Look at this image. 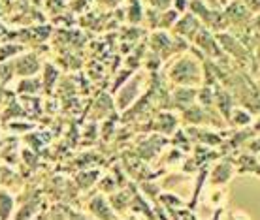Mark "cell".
<instances>
[{"mask_svg": "<svg viewBox=\"0 0 260 220\" xmlns=\"http://www.w3.org/2000/svg\"><path fill=\"white\" fill-rule=\"evenodd\" d=\"M168 79L176 87H200L204 83V66L190 53L177 55L168 66Z\"/></svg>", "mask_w": 260, "mask_h": 220, "instance_id": "obj_1", "label": "cell"}, {"mask_svg": "<svg viewBox=\"0 0 260 220\" xmlns=\"http://www.w3.org/2000/svg\"><path fill=\"white\" fill-rule=\"evenodd\" d=\"M149 47L153 55H156L160 60H168L170 57H177V55L185 53L187 44H185V40L177 38L176 34L172 36L166 30H155L149 38Z\"/></svg>", "mask_w": 260, "mask_h": 220, "instance_id": "obj_2", "label": "cell"}, {"mask_svg": "<svg viewBox=\"0 0 260 220\" xmlns=\"http://www.w3.org/2000/svg\"><path fill=\"white\" fill-rule=\"evenodd\" d=\"M238 173L236 171V162L230 158H222L213 164V168L209 169V185L215 188L226 187L232 181V177Z\"/></svg>", "mask_w": 260, "mask_h": 220, "instance_id": "obj_3", "label": "cell"}, {"mask_svg": "<svg viewBox=\"0 0 260 220\" xmlns=\"http://www.w3.org/2000/svg\"><path fill=\"white\" fill-rule=\"evenodd\" d=\"M143 91V74H138L134 78H130L126 83L121 87V91L117 94V107L119 109H126L134 100H138V96Z\"/></svg>", "mask_w": 260, "mask_h": 220, "instance_id": "obj_4", "label": "cell"}, {"mask_svg": "<svg viewBox=\"0 0 260 220\" xmlns=\"http://www.w3.org/2000/svg\"><path fill=\"white\" fill-rule=\"evenodd\" d=\"M192 44L209 58H219L222 55V49H221V46H219L217 36H215L209 28H206V26H202L200 32L196 34L194 40H192Z\"/></svg>", "mask_w": 260, "mask_h": 220, "instance_id": "obj_5", "label": "cell"}, {"mask_svg": "<svg viewBox=\"0 0 260 220\" xmlns=\"http://www.w3.org/2000/svg\"><path fill=\"white\" fill-rule=\"evenodd\" d=\"M12 70L15 76H21V78H34L40 70H42V62L40 58L32 53H25V55H19L12 60Z\"/></svg>", "mask_w": 260, "mask_h": 220, "instance_id": "obj_6", "label": "cell"}, {"mask_svg": "<svg viewBox=\"0 0 260 220\" xmlns=\"http://www.w3.org/2000/svg\"><path fill=\"white\" fill-rule=\"evenodd\" d=\"M87 213L96 220H117L119 218L117 213H115V209L111 207L110 200H108L104 194L92 196L91 200H89V203H87Z\"/></svg>", "mask_w": 260, "mask_h": 220, "instance_id": "obj_7", "label": "cell"}, {"mask_svg": "<svg viewBox=\"0 0 260 220\" xmlns=\"http://www.w3.org/2000/svg\"><path fill=\"white\" fill-rule=\"evenodd\" d=\"M202 26L204 25H202L200 21L196 19L190 12H187V13H183V15H179V19H177L176 26H174L172 30H174V34H176L177 38L185 40V42H192L196 34L200 32Z\"/></svg>", "mask_w": 260, "mask_h": 220, "instance_id": "obj_8", "label": "cell"}, {"mask_svg": "<svg viewBox=\"0 0 260 220\" xmlns=\"http://www.w3.org/2000/svg\"><path fill=\"white\" fill-rule=\"evenodd\" d=\"M196 96H198V89H192V87H176V91L172 92L170 96V102L172 105L179 111L189 109L190 105L196 104Z\"/></svg>", "mask_w": 260, "mask_h": 220, "instance_id": "obj_9", "label": "cell"}, {"mask_svg": "<svg viewBox=\"0 0 260 220\" xmlns=\"http://www.w3.org/2000/svg\"><path fill=\"white\" fill-rule=\"evenodd\" d=\"M236 162V171L241 175H256V177H260V160L258 156L254 155H249V153H243V155L238 156V160H234Z\"/></svg>", "mask_w": 260, "mask_h": 220, "instance_id": "obj_10", "label": "cell"}, {"mask_svg": "<svg viewBox=\"0 0 260 220\" xmlns=\"http://www.w3.org/2000/svg\"><path fill=\"white\" fill-rule=\"evenodd\" d=\"M228 123L236 126V128H247L254 123V115L247 107H241V105H236L230 117H228Z\"/></svg>", "mask_w": 260, "mask_h": 220, "instance_id": "obj_11", "label": "cell"}, {"mask_svg": "<svg viewBox=\"0 0 260 220\" xmlns=\"http://www.w3.org/2000/svg\"><path fill=\"white\" fill-rule=\"evenodd\" d=\"M15 211V198L10 194V190L0 188V220H12Z\"/></svg>", "mask_w": 260, "mask_h": 220, "instance_id": "obj_12", "label": "cell"}, {"mask_svg": "<svg viewBox=\"0 0 260 220\" xmlns=\"http://www.w3.org/2000/svg\"><path fill=\"white\" fill-rule=\"evenodd\" d=\"M42 87L34 78H25L19 81V92H28V94H34V92H40Z\"/></svg>", "mask_w": 260, "mask_h": 220, "instance_id": "obj_13", "label": "cell"}, {"mask_svg": "<svg viewBox=\"0 0 260 220\" xmlns=\"http://www.w3.org/2000/svg\"><path fill=\"white\" fill-rule=\"evenodd\" d=\"M245 153L260 156V134H254V136L245 143Z\"/></svg>", "mask_w": 260, "mask_h": 220, "instance_id": "obj_14", "label": "cell"}, {"mask_svg": "<svg viewBox=\"0 0 260 220\" xmlns=\"http://www.w3.org/2000/svg\"><path fill=\"white\" fill-rule=\"evenodd\" d=\"M147 2L151 10H156V12H166L174 4V0H147Z\"/></svg>", "mask_w": 260, "mask_h": 220, "instance_id": "obj_15", "label": "cell"}, {"mask_svg": "<svg viewBox=\"0 0 260 220\" xmlns=\"http://www.w3.org/2000/svg\"><path fill=\"white\" fill-rule=\"evenodd\" d=\"M226 218L228 220H253L251 214H249L247 211H243V209H230L226 213Z\"/></svg>", "mask_w": 260, "mask_h": 220, "instance_id": "obj_16", "label": "cell"}, {"mask_svg": "<svg viewBox=\"0 0 260 220\" xmlns=\"http://www.w3.org/2000/svg\"><path fill=\"white\" fill-rule=\"evenodd\" d=\"M47 220H68V209H59L53 207L47 213Z\"/></svg>", "mask_w": 260, "mask_h": 220, "instance_id": "obj_17", "label": "cell"}, {"mask_svg": "<svg viewBox=\"0 0 260 220\" xmlns=\"http://www.w3.org/2000/svg\"><path fill=\"white\" fill-rule=\"evenodd\" d=\"M174 10H176L179 15H183V13L189 12V6H190V0H174Z\"/></svg>", "mask_w": 260, "mask_h": 220, "instance_id": "obj_18", "label": "cell"}, {"mask_svg": "<svg viewBox=\"0 0 260 220\" xmlns=\"http://www.w3.org/2000/svg\"><path fill=\"white\" fill-rule=\"evenodd\" d=\"M68 220H96L92 218L89 213H83V211H72L68 209Z\"/></svg>", "mask_w": 260, "mask_h": 220, "instance_id": "obj_19", "label": "cell"}, {"mask_svg": "<svg viewBox=\"0 0 260 220\" xmlns=\"http://www.w3.org/2000/svg\"><path fill=\"white\" fill-rule=\"evenodd\" d=\"M222 216H224V209H213V214L209 220H222Z\"/></svg>", "mask_w": 260, "mask_h": 220, "instance_id": "obj_20", "label": "cell"}, {"mask_svg": "<svg viewBox=\"0 0 260 220\" xmlns=\"http://www.w3.org/2000/svg\"><path fill=\"white\" fill-rule=\"evenodd\" d=\"M254 60H256V64L260 66V44L256 46V51H254Z\"/></svg>", "mask_w": 260, "mask_h": 220, "instance_id": "obj_21", "label": "cell"}, {"mask_svg": "<svg viewBox=\"0 0 260 220\" xmlns=\"http://www.w3.org/2000/svg\"><path fill=\"white\" fill-rule=\"evenodd\" d=\"M32 220H47V213H42V211H40Z\"/></svg>", "mask_w": 260, "mask_h": 220, "instance_id": "obj_22", "label": "cell"}, {"mask_svg": "<svg viewBox=\"0 0 260 220\" xmlns=\"http://www.w3.org/2000/svg\"><path fill=\"white\" fill-rule=\"evenodd\" d=\"M258 92H260V79H258Z\"/></svg>", "mask_w": 260, "mask_h": 220, "instance_id": "obj_23", "label": "cell"}, {"mask_svg": "<svg viewBox=\"0 0 260 220\" xmlns=\"http://www.w3.org/2000/svg\"><path fill=\"white\" fill-rule=\"evenodd\" d=\"M258 160H260V156H258Z\"/></svg>", "mask_w": 260, "mask_h": 220, "instance_id": "obj_24", "label": "cell"}, {"mask_svg": "<svg viewBox=\"0 0 260 220\" xmlns=\"http://www.w3.org/2000/svg\"><path fill=\"white\" fill-rule=\"evenodd\" d=\"M117 220H119V218H117Z\"/></svg>", "mask_w": 260, "mask_h": 220, "instance_id": "obj_25", "label": "cell"}]
</instances>
